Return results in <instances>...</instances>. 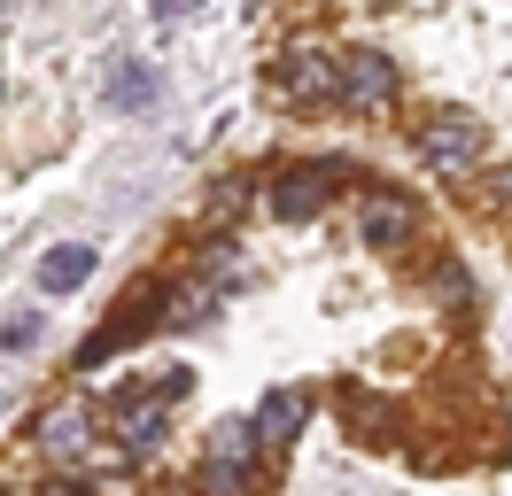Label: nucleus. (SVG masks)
<instances>
[{"label": "nucleus", "instance_id": "f257e3e1", "mask_svg": "<svg viewBox=\"0 0 512 496\" xmlns=\"http://www.w3.org/2000/svg\"><path fill=\"white\" fill-rule=\"evenodd\" d=\"M156 303H163V287H140V295H125V303H117V318H109V326H101L86 349H78V365H109L125 341H140L148 326H156Z\"/></svg>", "mask_w": 512, "mask_h": 496}, {"label": "nucleus", "instance_id": "f03ea898", "mask_svg": "<svg viewBox=\"0 0 512 496\" xmlns=\"http://www.w3.org/2000/svg\"><path fill=\"white\" fill-rule=\"evenodd\" d=\"M280 93H295V101H342V62L295 47V55L280 62Z\"/></svg>", "mask_w": 512, "mask_h": 496}, {"label": "nucleus", "instance_id": "7ed1b4c3", "mask_svg": "<svg viewBox=\"0 0 512 496\" xmlns=\"http://www.w3.org/2000/svg\"><path fill=\"white\" fill-rule=\"evenodd\" d=\"M419 155L443 163V171H466V163L481 155V124L474 117H435L427 132H419Z\"/></svg>", "mask_w": 512, "mask_h": 496}, {"label": "nucleus", "instance_id": "20e7f679", "mask_svg": "<svg viewBox=\"0 0 512 496\" xmlns=\"http://www.w3.org/2000/svg\"><path fill=\"white\" fill-rule=\"evenodd\" d=\"M412 233H419V210L404 194H373V202H365V241L373 248H404Z\"/></svg>", "mask_w": 512, "mask_h": 496}, {"label": "nucleus", "instance_id": "39448f33", "mask_svg": "<svg viewBox=\"0 0 512 496\" xmlns=\"http://www.w3.org/2000/svg\"><path fill=\"white\" fill-rule=\"evenodd\" d=\"M388 93H396V70H388V55H350V62H342V101L373 109V101H388Z\"/></svg>", "mask_w": 512, "mask_h": 496}, {"label": "nucleus", "instance_id": "423d86ee", "mask_svg": "<svg viewBox=\"0 0 512 496\" xmlns=\"http://www.w3.org/2000/svg\"><path fill=\"white\" fill-rule=\"evenodd\" d=\"M303 419H311V403L295 396V388H272V396H264V411H256V434H264L272 450H288L295 434H303Z\"/></svg>", "mask_w": 512, "mask_h": 496}, {"label": "nucleus", "instance_id": "0eeeda50", "mask_svg": "<svg viewBox=\"0 0 512 496\" xmlns=\"http://www.w3.org/2000/svg\"><path fill=\"white\" fill-rule=\"evenodd\" d=\"M326 179H334V171H288V179L272 186V210L288 217V225H295V217H311V210H326V194H334Z\"/></svg>", "mask_w": 512, "mask_h": 496}, {"label": "nucleus", "instance_id": "6e6552de", "mask_svg": "<svg viewBox=\"0 0 512 496\" xmlns=\"http://www.w3.org/2000/svg\"><path fill=\"white\" fill-rule=\"evenodd\" d=\"M86 279H94V248L63 241V248L39 256V287H47V295H70V287H86Z\"/></svg>", "mask_w": 512, "mask_h": 496}, {"label": "nucleus", "instance_id": "1a4fd4ad", "mask_svg": "<svg viewBox=\"0 0 512 496\" xmlns=\"http://www.w3.org/2000/svg\"><path fill=\"white\" fill-rule=\"evenodd\" d=\"M109 101H117V109H156V70H148V62H125L117 86H109Z\"/></svg>", "mask_w": 512, "mask_h": 496}, {"label": "nucleus", "instance_id": "9d476101", "mask_svg": "<svg viewBox=\"0 0 512 496\" xmlns=\"http://www.w3.org/2000/svg\"><path fill=\"white\" fill-rule=\"evenodd\" d=\"M86 442V411L63 403V411H47V450H78Z\"/></svg>", "mask_w": 512, "mask_h": 496}, {"label": "nucleus", "instance_id": "9b49d317", "mask_svg": "<svg viewBox=\"0 0 512 496\" xmlns=\"http://www.w3.org/2000/svg\"><path fill=\"white\" fill-rule=\"evenodd\" d=\"M0 341H8V349H32V341H39V318H16V326H8Z\"/></svg>", "mask_w": 512, "mask_h": 496}]
</instances>
